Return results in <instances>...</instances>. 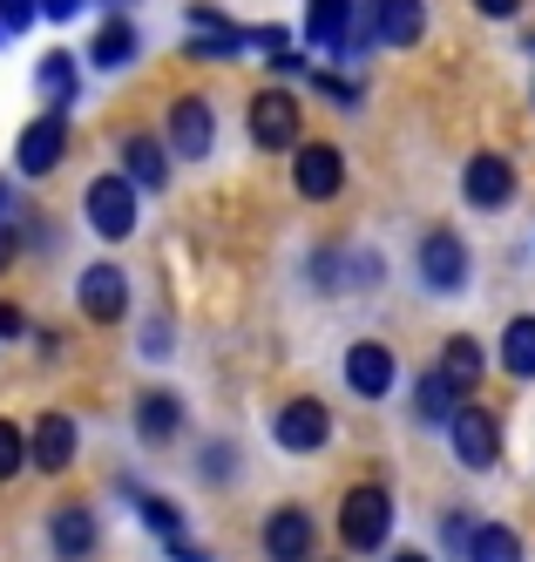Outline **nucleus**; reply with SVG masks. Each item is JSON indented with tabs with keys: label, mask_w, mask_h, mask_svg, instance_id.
<instances>
[{
	"label": "nucleus",
	"mask_w": 535,
	"mask_h": 562,
	"mask_svg": "<svg viewBox=\"0 0 535 562\" xmlns=\"http://www.w3.org/2000/svg\"><path fill=\"white\" fill-rule=\"evenodd\" d=\"M339 529H346L353 549H380L387 529H393V502H387V488H353L346 508H339Z\"/></svg>",
	"instance_id": "nucleus-1"
},
{
	"label": "nucleus",
	"mask_w": 535,
	"mask_h": 562,
	"mask_svg": "<svg viewBox=\"0 0 535 562\" xmlns=\"http://www.w3.org/2000/svg\"><path fill=\"white\" fill-rule=\"evenodd\" d=\"M89 224L102 237H130L136 231V183L130 177H96L89 183Z\"/></svg>",
	"instance_id": "nucleus-2"
},
{
	"label": "nucleus",
	"mask_w": 535,
	"mask_h": 562,
	"mask_svg": "<svg viewBox=\"0 0 535 562\" xmlns=\"http://www.w3.org/2000/svg\"><path fill=\"white\" fill-rule=\"evenodd\" d=\"M455 454L468 461V468H495V454H502V427H495V414L488 407H455Z\"/></svg>",
	"instance_id": "nucleus-3"
},
{
	"label": "nucleus",
	"mask_w": 535,
	"mask_h": 562,
	"mask_svg": "<svg viewBox=\"0 0 535 562\" xmlns=\"http://www.w3.org/2000/svg\"><path fill=\"white\" fill-rule=\"evenodd\" d=\"M292 183H299V196H312V204L339 196V183H346L339 149H333V143H305V149H299V164H292Z\"/></svg>",
	"instance_id": "nucleus-4"
},
{
	"label": "nucleus",
	"mask_w": 535,
	"mask_h": 562,
	"mask_svg": "<svg viewBox=\"0 0 535 562\" xmlns=\"http://www.w3.org/2000/svg\"><path fill=\"white\" fill-rule=\"evenodd\" d=\"M252 143H265V149H292L299 143V102L285 89H265L252 102Z\"/></svg>",
	"instance_id": "nucleus-5"
},
{
	"label": "nucleus",
	"mask_w": 535,
	"mask_h": 562,
	"mask_svg": "<svg viewBox=\"0 0 535 562\" xmlns=\"http://www.w3.org/2000/svg\"><path fill=\"white\" fill-rule=\"evenodd\" d=\"M62 149H68V123H62V115H41V123L21 130L14 164H21V177H48L62 164Z\"/></svg>",
	"instance_id": "nucleus-6"
},
{
	"label": "nucleus",
	"mask_w": 535,
	"mask_h": 562,
	"mask_svg": "<svg viewBox=\"0 0 535 562\" xmlns=\"http://www.w3.org/2000/svg\"><path fill=\"white\" fill-rule=\"evenodd\" d=\"M366 27H374L387 48H414L421 34H427V8H421V0H374Z\"/></svg>",
	"instance_id": "nucleus-7"
},
{
	"label": "nucleus",
	"mask_w": 535,
	"mask_h": 562,
	"mask_svg": "<svg viewBox=\"0 0 535 562\" xmlns=\"http://www.w3.org/2000/svg\"><path fill=\"white\" fill-rule=\"evenodd\" d=\"M211 143H218V115H211V102L183 95V102L170 109V149H177V156H211Z\"/></svg>",
	"instance_id": "nucleus-8"
},
{
	"label": "nucleus",
	"mask_w": 535,
	"mask_h": 562,
	"mask_svg": "<svg viewBox=\"0 0 535 562\" xmlns=\"http://www.w3.org/2000/svg\"><path fill=\"white\" fill-rule=\"evenodd\" d=\"M325 434H333V414H325L319 400H292V407L278 414V448H292V454L325 448Z\"/></svg>",
	"instance_id": "nucleus-9"
},
{
	"label": "nucleus",
	"mask_w": 535,
	"mask_h": 562,
	"mask_svg": "<svg viewBox=\"0 0 535 562\" xmlns=\"http://www.w3.org/2000/svg\"><path fill=\"white\" fill-rule=\"evenodd\" d=\"M421 278L434 292H461V278H468V251H461V237L455 231H434L427 245H421Z\"/></svg>",
	"instance_id": "nucleus-10"
},
{
	"label": "nucleus",
	"mask_w": 535,
	"mask_h": 562,
	"mask_svg": "<svg viewBox=\"0 0 535 562\" xmlns=\"http://www.w3.org/2000/svg\"><path fill=\"white\" fill-rule=\"evenodd\" d=\"M461 190H468V204H475V211H502L509 196H515V170L502 164V156H475L468 177H461Z\"/></svg>",
	"instance_id": "nucleus-11"
},
{
	"label": "nucleus",
	"mask_w": 535,
	"mask_h": 562,
	"mask_svg": "<svg viewBox=\"0 0 535 562\" xmlns=\"http://www.w3.org/2000/svg\"><path fill=\"white\" fill-rule=\"evenodd\" d=\"M81 312L89 318H122L130 312V278H122L115 265H89L81 271Z\"/></svg>",
	"instance_id": "nucleus-12"
},
{
	"label": "nucleus",
	"mask_w": 535,
	"mask_h": 562,
	"mask_svg": "<svg viewBox=\"0 0 535 562\" xmlns=\"http://www.w3.org/2000/svg\"><path fill=\"white\" fill-rule=\"evenodd\" d=\"M346 386L366 393V400H380V393L393 386V352H387L380 339H359V346L346 352Z\"/></svg>",
	"instance_id": "nucleus-13"
},
{
	"label": "nucleus",
	"mask_w": 535,
	"mask_h": 562,
	"mask_svg": "<svg viewBox=\"0 0 535 562\" xmlns=\"http://www.w3.org/2000/svg\"><path fill=\"white\" fill-rule=\"evenodd\" d=\"M265 549H271V562H305L312 555V515L305 508H278L265 521Z\"/></svg>",
	"instance_id": "nucleus-14"
},
{
	"label": "nucleus",
	"mask_w": 535,
	"mask_h": 562,
	"mask_svg": "<svg viewBox=\"0 0 535 562\" xmlns=\"http://www.w3.org/2000/svg\"><path fill=\"white\" fill-rule=\"evenodd\" d=\"M48 542H55L62 562H89V555H96V515H89V508H62V515L48 521Z\"/></svg>",
	"instance_id": "nucleus-15"
},
{
	"label": "nucleus",
	"mask_w": 535,
	"mask_h": 562,
	"mask_svg": "<svg viewBox=\"0 0 535 562\" xmlns=\"http://www.w3.org/2000/svg\"><path fill=\"white\" fill-rule=\"evenodd\" d=\"M122 164H130L136 190H163V183H170V156H163L156 136H122Z\"/></svg>",
	"instance_id": "nucleus-16"
},
{
	"label": "nucleus",
	"mask_w": 535,
	"mask_h": 562,
	"mask_svg": "<svg viewBox=\"0 0 535 562\" xmlns=\"http://www.w3.org/2000/svg\"><path fill=\"white\" fill-rule=\"evenodd\" d=\"M27 448H34V468H68L75 461V420L68 414H41V427H34V440H27Z\"/></svg>",
	"instance_id": "nucleus-17"
},
{
	"label": "nucleus",
	"mask_w": 535,
	"mask_h": 562,
	"mask_svg": "<svg viewBox=\"0 0 535 562\" xmlns=\"http://www.w3.org/2000/svg\"><path fill=\"white\" fill-rule=\"evenodd\" d=\"M346 14H353V0H312L305 8V42L312 48H339L346 42Z\"/></svg>",
	"instance_id": "nucleus-18"
},
{
	"label": "nucleus",
	"mask_w": 535,
	"mask_h": 562,
	"mask_svg": "<svg viewBox=\"0 0 535 562\" xmlns=\"http://www.w3.org/2000/svg\"><path fill=\"white\" fill-rule=\"evenodd\" d=\"M130 55H136V27L122 21V14H109V21H102V34L89 42V61H96V68H122Z\"/></svg>",
	"instance_id": "nucleus-19"
},
{
	"label": "nucleus",
	"mask_w": 535,
	"mask_h": 562,
	"mask_svg": "<svg viewBox=\"0 0 535 562\" xmlns=\"http://www.w3.org/2000/svg\"><path fill=\"white\" fill-rule=\"evenodd\" d=\"M455 400H461V380L434 367L421 380V393H414V407H421V420H455Z\"/></svg>",
	"instance_id": "nucleus-20"
},
{
	"label": "nucleus",
	"mask_w": 535,
	"mask_h": 562,
	"mask_svg": "<svg viewBox=\"0 0 535 562\" xmlns=\"http://www.w3.org/2000/svg\"><path fill=\"white\" fill-rule=\"evenodd\" d=\"M502 367L515 380H535V318H509V333H502Z\"/></svg>",
	"instance_id": "nucleus-21"
},
{
	"label": "nucleus",
	"mask_w": 535,
	"mask_h": 562,
	"mask_svg": "<svg viewBox=\"0 0 535 562\" xmlns=\"http://www.w3.org/2000/svg\"><path fill=\"white\" fill-rule=\"evenodd\" d=\"M136 427H143V440H170L177 427H183V407L170 393H143V407H136Z\"/></svg>",
	"instance_id": "nucleus-22"
},
{
	"label": "nucleus",
	"mask_w": 535,
	"mask_h": 562,
	"mask_svg": "<svg viewBox=\"0 0 535 562\" xmlns=\"http://www.w3.org/2000/svg\"><path fill=\"white\" fill-rule=\"evenodd\" d=\"M468 562H522V542L502 529V521H481L468 536Z\"/></svg>",
	"instance_id": "nucleus-23"
},
{
	"label": "nucleus",
	"mask_w": 535,
	"mask_h": 562,
	"mask_svg": "<svg viewBox=\"0 0 535 562\" xmlns=\"http://www.w3.org/2000/svg\"><path fill=\"white\" fill-rule=\"evenodd\" d=\"M441 373H455L461 393H468V386L481 380V346H475V339H447V346H441Z\"/></svg>",
	"instance_id": "nucleus-24"
},
{
	"label": "nucleus",
	"mask_w": 535,
	"mask_h": 562,
	"mask_svg": "<svg viewBox=\"0 0 535 562\" xmlns=\"http://www.w3.org/2000/svg\"><path fill=\"white\" fill-rule=\"evenodd\" d=\"M41 89H48V102L62 109V102L75 95V55H62V48H55L48 61H41Z\"/></svg>",
	"instance_id": "nucleus-25"
},
{
	"label": "nucleus",
	"mask_w": 535,
	"mask_h": 562,
	"mask_svg": "<svg viewBox=\"0 0 535 562\" xmlns=\"http://www.w3.org/2000/svg\"><path fill=\"white\" fill-rule=\"evenodd\" d=\"M27 454H34V448H27V434H21L14 420H0V481H14V474L27 468Z\"/></svg>",
	"instance_id": "nucleus-26"
},
{
	"label": "nucleus",
	"mask_w": 535,
	"mask_h": 562,
	"mask_svg": "<svg viewBox=\"0 0 535 562\" xmlns=\"http://www.w3.org/2000/svg\"><path fill=\"white\" fill-rule=\"evenodd\" d=\"M143 515H149V529H156L163 542H170V536L183 529V515H177V502H143Z\"/></svg>",
	"instance_id": "nucleus-27"
},
{
	"label": "nucleus",
	"mask_w": 535,
	"mask_h": 562,
	"mask_svg": "<svg viewBox=\"0 0 535 562\" xmlns=\"http://www.w3.org/2000/svg\"><path fill=\"white\" fill-rule=\"evenodd\" d=\"M34 8H41V0H0V21H8V34H21V27L34 21Z\"/></svg>",
	"instance_id": "nucleus-28"
},
{
	"label": "nucleus",
	"mask_w": 535,
	"mask_h": 562,
	"mask_svg": "<svg viewBox=\"0 0 535 562\" xmlns=\"http://www.w3.org/2000/svg\"><path fill=\"white\" fill-rule=\"evenodd\" d=\"M27 326V318H21V305H0V339H14Z\"/></svg>",
	"instance_id": "nucleus-29"
},
{
	"label": "nucleus",
	"mask_w": 535,
	"mask_h": 562,
	"mask_svg": "<svg viewBox=\"0 0 535 562\" xmlns=\"http://www.w3.org/2000/svg\"><path fill=\"white\" fill-rule=\"evenodd\" d=\"M75 8H81V0H41V14H48V21H68Z\"/></svg>",
	"instance_id": "nucleus-30"
},
{
	"label": "nucleus",
	"mask_w": 535,
	"mask_h": 562,
	"mask_svg": "<svg viewBox=\"0 0 535 562\" xmlns=\"http://www.w3.org/2000/svg\"><path fill=\"white\" fill-rule=\"evenodd\" d=\"M475 8H481V14H515L522 0H475Z\"/></svg>",
	"instance_id": "nucleus-31"
},
{
	"label": "nucleus",
	"mask_w": 535,
	"mask_h": 562,
	"mask_svg": "<svg viewBox=\"0 0 535 562\" xmlns=\"http://www.w3.org/2000/svg\"><path fill=\"white\" fill-rule=\"evenodd\" d=\"M393 562H427V555H414V549H400V555H393Z\"/></svg>",
	"instance_id": "nucleus-32"
},
{
	"label": "nucleus",
	"mask_w": 535,
	"mask_h": 562,
	"mask_svg": "<svg viewBox=\"0 0 535 562\" xmlns=\"http://www.w3.org/2000/svg\"><path fill=\"white\" fill-rule=\"evenodd\" d=\"M8 196H14V190H8V183H0V217H8Z\"/></svg>",
	"instance_id": "nucleus-33"
},
{
	"label": "nucleus",
	"mask_w": 535,
	"mask_h": 562,
	"mask_svg": "<svg viewBox=\"0 0 535 562\" xmlns=\"http://www.w3.org/2000/svg\"><path fill=\"white\" fill-rule=\"evenodd\" d=\"M8 251H14V245H8V237H0V265H8Z\"/></svg>",
	"instance_id": "nucleus-34"
},
{
	"label": "nucleus",
	"mask_w": 535,
	"mask_h": 562,
	"mask_svg": "<svg viewBox=\"0 0 535 562\" xmlns=\"http://www.w3.org/2000/svg\"><path fill=\"white\" fill-rule=\"evenodd\" d=\"M0 42H8V21H0Z\"/></svg>",
	"instance_id": "nucleus-35"
}]
</instances>
